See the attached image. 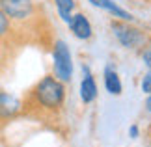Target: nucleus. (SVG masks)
I'll return each instance as SVG.
<instances>
[{
	"label": "nucleus",
	"mask_w": 151,
	"mask_h": 147,
	"mask_svg": "<svg viewBox=\"0 0 151 147\" xmlns=\"http://www.w3.org/2000/svg\"><path fill=\"white\" fill-rule=\"evenodd\" d=\"M52 60H54V76L60 82H69L73 76V62L69 47L63 41H56L52 49Z\"/></svg>",
	"instance_id": "nucleus-3"
},
{
	"label": "nucleus",
	"mask_w": 151,
	"mask_h": 147,
	"mask_svg": "<svg viewBox=\"0 0 151 147\" xmlns=\"http://www.w3.org/2000/svg\"><path fill=\"white\" fill-rule=\"evenodd\" d=\"M146 108H147V112L151 114V93H149V97H147V103H146Z\"/></svg>",
	"instance_id": "nucleus-14"
},
{
	"label": "nucleus",
	"mask_w": 151,
	"mask_h": 147,
	"mask_svg": "<svg viewBox=\"0 0 151 147\" xmlns=\"http://www.w3.org/2000/svg\"><path fill=\"white\" fill-rule=\"evenodd\" d=\"M131 134H132V138H136V134H138V128H136V127H131Z\"/></svg>",
	"instance_id": "nucleus-15"
},
{
	"label": "nucleus",
	"mask_w": 151,
	"mask_h": 147,
	"mask_svg": "<svg viewBox=\"0 0 151 147\" xmlns=\"http://www.w3.org/2000/svg\"><path fill=\"white\" fill-rule=\"evenodd\" d=\"M104 86H106V91L112 93V95H119L121 93V80L118 73L110 67L104 69Z\"/></svg>",
	"instance_id": "nucleus-9"
},
{
	"label": "nucleus",
	"mask_w": 151,
	"mask_h": 147,
	"mask_svg": "<svg viewBox=\"0 0 151 147\" xmlns=\"http://www.w3.org/2000/svg\"><path fill=\"white\" fill-rule=\"evenodd\" d=\"M69 28L73 30V34L78 39H90L91 37V24H90V21L86 19L82 13H77V15L71 17Z\"/></svg>",
	"instance_id": "nucleus-7"
},
{
	"label": "nucleus",
	"mask_w": 151,
	"mask_h": 147,
	"mask_svg": "<svg viewBox=\"0 0 151 147\" xmlns=\"http://www.w3.org/2000/svg\"><path fill=\"white\" fill-rule=\"evenodd\" d=\"M9 28H11V21L2 13V11H0V39L6 37L9 34Z\"/></svg>",
	"instance_id": "nucleus-11"
},
{
	"label": "nucleus",
	"mask_w": 151,
	"mask_h": 147,
	"mask_svg": "<svg viewBox=\"0 0 151 147\" xmlns=\"http://www.w3.org/2000/svg\"><path fill=\"white\" fill-rule=\"evenodd\" d=\"M142 58H144V62H146V65L151 69V49H146L142 52Z\"/></svg>",
	"instance_id": "nucleus-13"
},
{
	"label": "nucleus",
	"mask_w": 151,
	"mask_h": 147,
	"mask_svg": "<svg viewBox=\"0 0 151 147\" xmlns=\"http://www.w3.org/2000/svg\"><path fill=\"white\" fill-rule=\"evenodd\" d=\"M22 112V103L11 93L0 91V119H11Z\"/></svg>",
	"instance_id": "nucleus-5"
},
{
	"label": "nucleus",
	"mask_w": 151,
	"mask_h": 147,
	"mask_svg": "<svg viewBox=\"0 0 151 147\" xmlns=\"http://www.w3.org/2000/svg\"><path fill=\"white\" fill-rule=\"evenodd\" d=\"M54 4H56V8H58V13H60L62 17V21L63 22H71V11L75 8V0H54Z\"/></svg>",
	"instance_id": "nucleus-10"
},
{
	"label": "nucleus",
	"mask_w": 151,
	"mask_h": 147,
	"mask_svg": "<svg viewBox=\"0 0 151 147\" xmlns=\"http://www.w3.org/2000/svg\"><path fill=\"white\" fill-rule=\"evenodd\" d=\"M65 101V87L56 76H43L30 90L28 99L22 103V112L34 117H52L62 110Z\"/></svg>",
	"instance_id": "nucleus-1"
},
{
	"label": "nucleus",
	"mask_w": 151,
	"mask_h": 147,
	"mask_svg": "<svg viewBox=\"0 0 151 147\" xmlns=\"http://www.w3.org/2000/svg\"><path fill=\"white\" fill-rule=\"evenodd\" d=\"M84 73H86V76L82 78V84H80V99L88 104L97 97V84H95L93 76L90 75L88 67H84Z\"/></svg>",
	"instance_id": "nucleus-8"
},
{
	"label": "nucleus",
	"mask_w": 151,
	"mask_h": 147,
	"mask_svg": "<svg viewBox=\"0 0 151 147\" xmlns=\"http://www.w3.org/2000/svg\"><path fill=\"white\" fill-rule=\"evenodd\" d=\"M0 11L9 21L24 22L34 17L36 4H34V0H0Z\"/></svg>",
	"instance_id": "nucleus-4"
},
{
	"label": "nucleus",
	"mask_w": 151,
	"mask_h": 147,
	"mask_svg": "<svg viewBox=\"0 0 151 147\" xmlns=\"http://www.w3.org/2000/svg\"><path fill=\"white\" fill-rule=\"evenodd\" d=\"M110 28H112L114 36L118 37V41L125 47V49L142 47L144 41H146V34L142 30H138V28H134V26H131L129 22H125V21L116 19V21L110 22Z\"/></svg>",
	"instance_id": "nucleus-2"
},
{
	"label": "nucleus",
	"mask_w": 151,
	"mask_h": 147,
	"mask_svg": "<svg viewBox=\"0 0 151 147\" xmlns=\"http://www.w3.org/2000/svg\"><path fill=\"white\" fill-rule=\"evenodd\" d=\"M88 2H91L95 8H101L104 11H108L110 15H114L116 19H119V21H125V22L132 21V15L129 13V11H125L123 8H119V6L116 2H112V0H88Z\"/></svg>",
	"instance_id": "nucleus-6"
},
{
	"label": "nucleus",
	"mask_w": 151,
	"mask_h": 147,
	"mask_svg": "<svg viewBox=\"0 0 151 147\" xmlns=\"http://www.w3.org/2000/svg\"><path fill=\"white\" fill-rule=\"evenodd\" d=\"M142 91L144 93H151V71L142 78Z\"/></svg>",
	"instance_id": "nucleus-12"
}]
</instances>
